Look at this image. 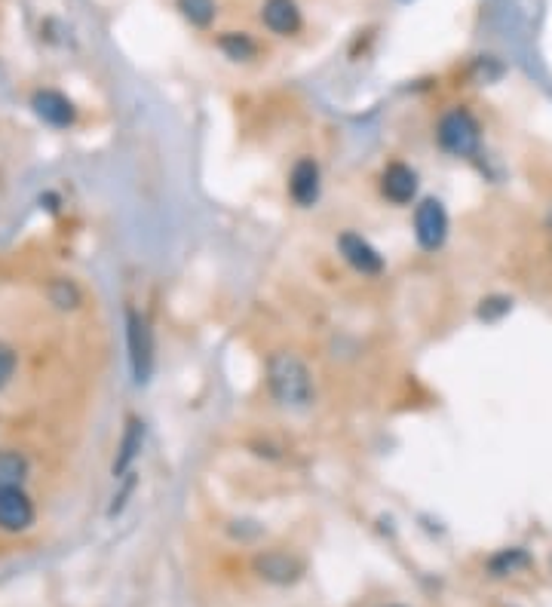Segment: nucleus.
<instances>
[{
  "label": "nucleus",
  "mask_w": 552,
  "mask_h": 607,
  "mask_svg": "<svg viewBox=\"0 0 552 607\" xmlns=\"http://www.w3.org/2000/svg\"><path fill=\"white\" fill-rule=\"evenodd\" d=\"M418 172H414L408 163H387L381 172V194L384 200H390L393 206H408L414 197H418Z\"/></svg>",
  "instance_id": "obj_7"
},
{
  "label": "nucleus",
  "mask_w": 552,
  "mask_h": 607,
  "mask_svg": "<svg viewBox=\"0 0 552 607\" xmlns=\"http://www.w3.org/2000/svg\"><path fill=\"white\" fill-rule=\"evenodd\" d=\"M436 142L451 157H473L482 145V126L470 108H451L436 123Z\"/></svg>",
  "instance_id": "obj_2"
},
{
  "label": "nucleus",
  "mask_w": 552,
  "mask_h": 607,
  "mask_svg": "<svg viewBox=\"0 0 552 607\" xmlns=\"http://www.w3.org/2000/svg\"><path fill=\"white\" fill-rule=\"evenodd\" d=\"M142 448H145V420L129 417V420H126V430H123V439H120L117 460H114V479L129 476L132 463H135L138 454H142Z\"/></svg>",
  "instance_id": "obj_12"
},
{
  "label": "nucleus",
  "mask_w": 552,
  "mask_h": 607,
  "mask_svg": "<svg viewBox=\"0 0 552 607\" xmlns=\"http://www.w3.org/2000/svg\"><path fill=\"white\" fill-rule=\"evenodd\" d=\"M528 565H531V558H528L525 549H503L488 562V571L494 577H510V574H516V571H522Z\"/></svg>",
  "instance_id": "obj_16"
},
{
  "label": "nucleus",
  "mask_w": 552,
  "mask_h": 607,
  "mask_svg": "<svg viewBox=\"0 0 552 607\" xmlns=\"http://www.w3.org/2000/svg\"><path fill=\"white\" fill-rule=\"evenodd\" d=\"M267 390L273 396L276 405H283L289 411H307L316 399V384H313V371L310 365L289 353V350H276L267 359Z\"/></svg>",
  "instance_id": "obj_1"
},
{
  "label": "nucleus",
  "mask_w": 552,
  "mask_h": 607,
  "mask_svg": "<svg viewBox=\"0 0 552 607\" xmlns=\"http://www.w3.org/2000/svg\"><path fill=\"white\" fill-rule=\"evenodd\" d=\"M28 476V460L19 451L0 448V488H16Z\"/></svg>",
  "instance_id": "obj_14"
},
{
  "label": "nucleus",
  "mask_w": 552,
  "mask_h": 607,
  "mask_svg": "<svg viewBox=\"0 0 552 607\" xmlns=\"http://www.w3.org/2000/svg\"><path fill=\"white\" fill-rule=\"evenodd\" d=\"M510 310H513V301H510V298L491 295V298H485V301L479 304V319H485V322H497V319H503Z\"/></svg>",
  "instance_id": "obj_18"
},
{
  "label": "nucleus",
  "mask_w": 552,
  "mask_h": 607,
  "mask_svg": "<svg viewBox=\"0 0 552 607\" xmlns=\"http://www.w3.org/2000/svg\"><path fill=\"white\" fill-rule=\"evenodd\" d=\"M31 108L46 126H56V129H68L77 120V111H74L71 99L62 96V92H56V89H37L31 96Z\"/></svg>",
  "instance_id": "obj_9"
},
{
  "label": "nucleus",
  "mask_w": 552,
  "mask_h": 607,
  "mask_svg": "<svg viewBox=\"0 0 552 607\" xmlns=\"http://www.w3.org/2000/svg\"><path fill=\"white\" fill-rule=\"evenodd\" d=\"M126 341H129V362L135 384H148L154 371V332L145 316L126 313Z\"/></svg>",
  "instance_id": "obj_3"
},
{
  "label": "nucleus",
  "mask_w": 552,
  "mask_h": 607,
  "mask_svg": "<svg viewBox=\"0 0 552 607\" xmlns=\"http://www.w3.org/2000/svg\"><path fill=\"white\" fill-rule=\"evenodd\" d=\"M549 571H552V558H549Z\"/></svg>",
  "instance_id": "obj_20"
},
{
  "label": "nucleus",
  "mask_w": 552,
  "mask_h": 607,
  "mask_svg": "<svg viewBox=\"0 0 552 607\" xmlns=\"http://www.w3.org/2000/svg\"><path fill=\"white\" fill-rule=\"evenodd\" d=\"M218 46H221V53H227V59H234V62H249L258 56V43L246 31H227L218 40Z\"/></svg>",
  "instance_id": "obj_13"
},
{
  "label": "nucleus",
  "mask_w": 552,
  "mask_h": 607,
  "mask_svg": "<svg viewBox=\"0 0 552 607\" xmlns=\"http://www.w3.org/2000/svg\"><path fill=\"white\" fill-rule=\"evenodd\" d=\"M175 7L184 16V22H191L194 28H209L218 16L215 0H175Z\"/></svg>",
  "instance_id": "obj_15"
},
{
  "label": "nucleus",
  "mask_w": 552,
  "mask_h": 607,
  "mask_svg": "<svg viewBox=\"0 0 552 607\" xmlns=\"http://www.w3.org/2000/svg\"><path fill=\"white\" fill-rule=\"evenodd\" d=\"M338 252L341 258L362 276H378L384 273V255L368 243L365 237H359V233L353 230H344L338 237Z\"/></svg>",
  "instance_id": "obj_6"
},
{
  "label": "nucleus",
  "mask_w": 552,
  "mask_h": 607,
  "mask_svg": "<svg viewBox=\"0 0 552 607\" xmlns=\"http://www.w3.org/2000/svg\"><path fill=\"white\" fill-rule=\"evenodd\" d=\"M34 522V503L28 500V494L16 485V488H0V531H28Z\"/></svg>",
  "instance_id": "obj_8"
},
{
  "label": "nucleus",
  "mask_w": 552,
  "mask_h": 607,
  "mask_svg": "<svg viewBox=\"0 0 552 607\" xmlns=\"http://www.w3.org/2000/svg\"><path fill=\"white\" fill-rule=\"evenodd\" d=\"M252 568H255V574H258L261 580H267V583H273V586H292V583H298L301 574H304V562H301V558L292 555V552H280V549H270V552L255 555Z\"/></svg>",
  "instance_id": "obj_5"
},
{
  "label": "nucleus",
  "mask_w": 552,
  "mask_h": 607,
  "mask_svg": "<svg viewBox=\"0 0 552 607\" xmlns=\"http://www.w3.org/2000/svg\"><path fill=\"white\" fill-rule=\"evenodd\" d=\"M50 301L59 307V310H74V307H80V301H83V295H80V289L71 283V279H53L50 283Z\"/></svg>",
  "instance_id": "obj_17"
},
{
  "label": "nucleus",
  "mask_w": 552,
  "mask_h": 607,
  "mask_svg": "<svg viewBox=\"0 0 552 607\" xmlns=\"http://www.w3.org/2000/svg\"><path fill=\"white\" fill-rule=\"evenodd\" d=\"M319 178H322V175H319V166H316L313 157H301V160L292 166V172H289V197H292L301 209H310V206L319 200V188H322Z\"/></svg>",
  "instance_id": "obj_11"
},
{
  "label": "nucleus",
  "mask_w": 552,
  "mask_h": 607,
  "mask_svg": "<svg viewBox=\"0 0 552 607\" xmlns=\"http://www.w3.org/2000/svg\"><path fill=\"white\" fill-rule=\"evenodd\" d=\"M261 22L276 37H292V34L301 31L304 16H301V7L295 4V0H264V4H261Z\"/></svg>",
  "instance_id": "obj_10"
},
{
  "label": "nucleus",
  "mask_w": 552,
  "mask_h": 607,
  "mask_svg": "<svg viewBox=\"0 0 552 607\" xmlns=\"http://www.w3.org/2000/svg\"><path fill=\"white\" fill-rule=\"evenodd\" d=\"M390 607H399V604H390Z\"/></svg>",
  "instance_id": "obj_21"
},
{
  "label": "nucleus",
  "mask_w": 552,
  "mask_h": 607,
  "mask_svg": "<svg viewBox=\"0 0 552 607\" xmlns=\"http://www.w3.org/2000/svg\"><path fill=\"white\" fill-rule=\"evenodd\" d=\"M16 375V353L0 344V390H4Z\"/></svg>",
  "instance_id": "obj_19"
},
{
  "label": "nucleus",
  "mask_w": 552,
  "mask_h": 607,
  "mask_svg": "<svg viewBox=\"0 0 552 607\" xmlns=\"http://www.w3.org/2000/svg\"><path fill=\"white\" fill-rule=\"evenodd\" d=\"M414 240H418L421 249L436 252L445 246L448 240V212L442 206V200L427 197L414 206Z\"/></svg>",
  "instance_id": "obj_4"
}]
</instances>
